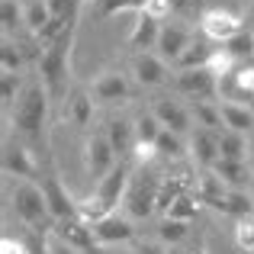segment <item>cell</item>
<instances>
[{"mask_svg":"<svg viewBox=\"0 0 254 254\" xmlns=\"http://www.w3.org/2000/svg\"><path fill=\"white\" fill-rule=\"evenodd\" d=\"M52 232H55V238H62L68 248L81 251V254H100L103 248L97 245V238H93L90 232V222L81 216H71V219H62V222L52 225Z\"/></svg>","mask_w":254,"mask_h":254,"instance_id":"obj_9","label":"cell"},{"mask_svg":"<svg viewBox=\"0 0 254 254\" xmlns=\"http://www.w3.org/2000/svg\"><path fill=\"white\" fill-rule=\"evenodd\" d=\"M0 23H3V39H19V26L26 23V10L19 0H0Z\"/></svg>","mask_w":254,"mask_h":254,"instance_id":"obj_29","label":"cell"},{"mask_svg":"<svg viewBox=\"0 0 254 254\" xmlns=\"http://www.w3.org/2000/svg\"><path fill=\"white\" fill-rule=\"evenodd\" d=\"M106 138L110 145L116 148L119 161H129V155H135V119H123V116H113L106 123Z\"/></svg>","mask_w":254,"mask_h":254,"instance_id":"obj_18","label":"cell"},{"mask_svg":"<svg viewBox=\"0 0 254 254\" xmlns=\"http://www.w3.org/2000/svg\"><path fill=\"white\" fill-rule=\"evenodd\" d=\"M248 142H251V148H248V161H251V171H254V132H251Z\"/></svg>","mask_w":254,"mask_h":254,"instance_id":"obj_39","label":"cell"},{"mask_svg":"<svg viewBox=\"0 0 254 254\" xmlns=\"http://www.w3.org/2000/svg\"><path fill=\"white\" fill-rule=\"evenodd\" d=\"M248 135L242 132H232V129H219V155L229 158V161H248Z\"/></svg>","mask_w":254,"mask_h":254,"instance_id":"obj_25","label":"cell"},{"mask_svg":"<svg viewBox=\"0 0 254 254\" xmlns=\"http://www.w3.org/2000/svg\"><path fill=\"white\" fill-rule=\"evenodd\" d=\"M212 174L222 180L232 190H245V180H248V161H229V158H219L212 164Z\"/></svg>","mask_w":254,"mask_h":254,"instance_id":"obj_26","label":"cell"},{"mask_svg":"<svg viewBox=\"0 0 254 254\" xmlns=\"http://www.w3.org/2000/svg\"><path fill=\"white\" fill-rule=\"evenodd\" d=\"M10 203H13L16 219L29 232H42L45 235V232L55 225V216H52V209H49V199H45V193H42V184H36V180H19V184L13 187V193H10Z\"/></svg>","mask_w":254,"mask_h":254,"instance_id":"obj_3","label":"cell"},{"mask_svg":"<svg viewBox=\"0 0 254 254\" xmlns=\"http://www.w3.org/2000/svg\"><path fill=\"white\" fill-rule=\"evenodd\" d=\"M193 42V32L187 29L184 23H164L161 26V36H158V45H155V55H161L164 62H174L177 64V58L187 52V45Z\"/></svg>","mask_w":254,"mask_h":254,"instance_id":"obj_14","label":"cell"},{"mask_svg":"<svg viewBox=\"0 0 254 254\" xmlns=\"http://www.w3.org/2000/svg\"><path fill=\"white\" fill-rule=\"evenodd\" d=\"M116 164H119V155H116V148L110 145L106 132L87 135V142H84V171H87V177H90L93 184L103 180Z\"/></svg>","mask_w":254,"mask_h":254,"instance_id":"obj_6","label":"cell"},{"mask_svg":"<svg viewBox=\"0 0 254 254\" xmlns=\"http://www.w3.org/2000/svg\"><path fill=\"white\" fill-rule=\"evenodd\" d=\"M64 116H68L71 126L77 129H87L93 119V93H84V90H74L64 97Z\"/></svg>","mask_w":254,"mask_h":254,"instance_id":"obj_22","label":"cell"},{"mask_svg":"<svg viewBox=\"0 0 254 254\" xmlns=\"http://www.w3.org/2000/svg\"><path fill=\"white\" fill-rule=\"evenodd\" d=\"M212 209H219V212H225V216H235V219H245V216H251V209H254V193H245V190H225V196L219 199Z\"/></svg>","mask_w":254,"mask_h":254,"instance_id":"obj_23","label":"cell"},{"mask_svg":"<svg viewBox=\"0 0 254 254\" xmlns=\"http://www.w3.org/2000/svg\"><path fill=\"white\" fill-rule=\"evenodd\" d=\"M199 209H203V199L196 196V193H184V196L177 199V203L168 209V216L174 219H184V222H193V219L199 216Z\"/></svg>","mask_w":254,"mask_h":254,"instance_id":"obj_32","label":"cell"},{"mask_svg":"<svg viewBox=\"0 0 254 254\" xmlns=\"http://www.w3.org/2000/svg\"><path fill=\"white\" fill-rule=\"evenodd\" d=\"M129 180H132L129 161H119L103 180L93 184L90 196L77 199V216L87 219V222H97V219L110 216V212H119V206L126 199V190H129Z\"/></svg>","mask_w":254,"mask_h":254,"instance_id":"obj_1","label":"cell"},{"mask_svg":"<svg viewBox=\"0 0 254 254\" xmlns=\"http://www.w3.org/2000/svg\"><path fill=\"white\" fill-rule=\"evenodd\" d=\"M155 113L158 119H161V126L164 129H171V132H177V135H187V132H193V113L187 110L180 100H171V97H161V100H155Z\"/></svg>","mask_w":254,"mask_h":254,"instance_id":"obj_16","label":"cell"},{"mask_svg":"<svg viewBox=\"0 0 254 254\" xmlns=\"http://www.w3.org/2000/svg\"><path fill=\"white\" fill-rule=\"evenodd\" d=\"M135 219H129L126 212H110V216L90 222V232L97 238L100 248H116V245H132L135 242Z\"/></svg>","mask_w":254,"mask_h":254,"instance_id":"obj_8","label":"cell"},{"mask_svg":"<svg viewBox=\"0 0 254 254\" xmlns=\"http://www.w3.org/2000/svg\"><path fill=\"white\" fill-rule=\"evenodd\" d=\"M242 29H248V26H245V19L238 16V13H232V10L209 6V10L199 13V32H203L209 42H216V45L229 42V39L238 36Z\"/></svg>","mask_w":254,"mask_h":254,"instance_id":"obj_7","label":"cell"},{"mask_svg":"<svg viewBox=\"0 0 254 254\" xmlns=\"http://www.w3.org/2000/svg\"><path fill=\"white\" fill-rule=\"evenodd\" d=\"M190 148H193V158H196V164H203V168H212V164L219 161V132L212 129H203V126H196L190 135Z\"/></svg>","mask_w":254,"mask_h":254,"instance_id":"obj_21","label":"cell"},{"mask_svg":"<svg viewBox=\"0 0 254 254\" xmlns=\"http://www.w3.org/2000/svg\"><path fill=\"white\" fill-rule=\"evenodd\" d=\"M74 26H68L58 39H52V42L42 49V58H39V81L45 84V90H49L52 100H62L64 90H68V81H71V45H74Z\"/></svg>","mask_w":254,"mask_h":254,"instance_id":"obj_2","label":"cell"},{"mask_svg":"<svg viewBox=\"0 0 254 254\" xmlns=\"http://www.w3.org/2000/svg\"><path fill=\"white\" fill-rule=\"evenodd\" d=\"M0 251H3V254H32L29 242H13V238H3V245H0Z\"/></svg>","mask_w":254,"mask_h":254,"instance_id":"obj_37","label":"cell"},{"mask_svg":"<svg viewBox=\"0 0 254 254\" xmlns=\"http://www.w3.org/2000/svg\"><path fill=\"white\" fill-rule=\"evenodd\" d=\"M174 87L177 93L193 100H212L219 93V74L212 68H193V71H177L174 77Z\"/></svg>","mask_w":254,"mask_h":254,"instance_id":"obj_11","label":"cell"},{"mask_svg":"<svg viewBox=\"0 0 254 254\" xmlns=\"http://www.w3.org/2000/svg\"><path fill=\"white\" fill-rule=\"evenodd\" d=\"M3 174L6 177H19V180H39L42 177V164L32 158V151L26 148V145L6 142V148H3Z\"/></svg>","mask_w":254,"mask_h":254,"instance_id":"obj_12","label":"cell"},{"mask_svg":"<svg viewBox=\"0 0 254 254\" xmlns=\"http://www.w3.org/2000/svg\"><path fill=\"white\" fill-rule=\"evenodd\" d=\"M42 193H45V199H49V209H52V216H55V222L77 216V199L68 196L62 177H58V171L52 168V164L42 168Z\"/></svg>","mask_w":254,"mask_h":254,"instance_id":"obj_10","label":"cell"},{"mask_svg":"<svg viewBox=\"0 0 254 254\" xmlns=\"http://www.w3.org/2000/svg\"><path fill=\"white\" fill-rule=\"evenodd\" d=\"M23 77L19 74H13V71H3V87H0V93H3V106L6 110H13L16 106V100L23 97Z\"/></svg>","mask_w":254,"mask_h":254,"instance_id":"obj_34","label":"cell"},{"mask_svg":"<svg viewBox=\"0 0 254 254\" xmlns=\"http://www.w3.org/2000/svg\"><path fill=\"white\" fill-rule=\"evenodd\" d=\"M168 62L161 55H151V52H142V55L132 58V77H135L142 87H161L168 84Z\"/></svg>","mask_w":254,"mask_h":254,"instance_id":"obj_17","label":"cell"},{"mask_svg":"<svg viewBox=\"0 0 254 254\" xmlns=\"http://www.w3.org/2000/svg\"><path fill=\"white\" fill-rule=\"evenodd\" d=\"M168 254H206V245H203V242H187V245H177V248H171Z\"/></svg>","mask_w":254,"mask_h":254,"instance_id":"obj_38","label":"cell"},{"mask_svg":"<svg viewBox=\"0 0 254 254\" xmlns=\"http://www.w3.org/2000/svg\"><path fill=\"white\" fill-rule=\"evenodd\" d=\"M52 6H49V0H29L26 3V29L32 32V39H42L45 32H49V26H52Z\"/></svg>","mask_w":254,"mask_h":254,"instance_id":"obj_24","label":"cell"},{"mask_svg":"<svg viewBox=\"0 0 254 254\" xmlns=\"http://www.w3.org/2000/svg\"><path fill=\"white\" fill-rule=\"evenodd\" d=\"M23 45L13 42V39H3L0 42V68L3 71H13V74H19V68H23Z\"/></svg>","mask_w":254,"mask_h":254,"instance_id":"obj_33","label":"cell"},{"mask_svg":"<svg viewBox=\"0 0 254 254\" xmlns=\"http://www.w3.org/2000/svg\"><path fill=\"white\" fill-rule=\"evenodd\" d=\"M90 93L100 103H123V100L132 97V84L123 71H103V74L90 84Z\"/></svg>","mask_w":254,"mask_h":254,"instance_id":"obj_13","label":"cell"},{"mask_svg":"<svg viewBox=\"0 0 254 254\" xmlns=\"http://www.w3.org/2000/svg\"><path fill=\"white\" fill-rule=\"evenodd\" d=\"M161 26H164V19L151 16L148 10H138L135 13V26H132V32H129V49L135 52V55L155 49L158 36H161Z\"/></svg>","mask_w":254,"mask_h":254,"instance_id":"obj_15","label":"cell"},{"mask_svg":"<svg viewBox=\"0 0 254 254\" xmlns=\"http://www.w3.org/2000/svg\"><path fill=\"white\" fill-rule=\"evenodd\" d=\"M235 245L242 251L254 254V219L245 216V219H235Z\"/></svg>","mask_w":254,"mask_h":254,"instance_id":"obj_35","label":"cell"},{"mask_svg":"<svg viewBox=\"0 0 254 254\" xmlns=\"http://www.w3.org/2000/svg\"><path fill=\"white\" fill-rule=\"evenodd\" d=\"M245 23H251V26H254V3H251V10H248V19H245Z\"/></svg>","mask_w":254,"mask_h":254,"instance_id":"obj_40","label":"cell"},{"mask_svg":"<svg viewBox=\"0 0 254 254\" xmlns=\"http://www.w3.org/2000/svg\"><path fill=\"white\" fill-rule=\"evenodd\" d=\"M219 55V45L209 42L206 36H193V42L187 45V52L177 58V71H193V68H209L212 58Z\"/></svg>","mask_w":254,"mask_h":254,"instance_id":"obj_19","label":"cell"},{"mask_svg":"<svg viewBox=\"0 0 254 254\" xmlns=\"http://www.w3.org/2000/svg\"><path fill=\"white\" fill-rule=\"evenodd\" d=\"M100 254H132V251H100Z\"/></svg>","mask_w":254,"mask_h":254,"instance_id":"obj_41","label":"cell"},{"mask_svg":"<svg viewBox=\"0 0 254 254\" xmlns=\"http://www.w3.org/2000/svg\"><path fill=\"white\" fill-rule=\"evenodd\" d=\"M158 242L171 245V248L187 245V242H190V222H184V219H174V216H164L161 225H158Z\"/></svg>","mask_w":254,"mask_h":254,"instance_id":"obj_28","label":"cell"},{"mask_svg":"<svg viewBox=\"0 0 254 254\" xmlns=\"http://www.w3.org/2000/svg\"><path fill=\"white\" fill-rule=\"evenodd\" d=\"M161 174L142 168L135 177L129 180V190L123 199V212L129 219H148L151 212H158V193H161Z\"/></svg>","mask_w":254,"mask_h":254,"instance_id":"obj_5","label":"cell"},{"mask_svg":"<svg viewBox=\"0 0 254 254\" xmlns=\"http://www.w3.org/2000/svg\"><path fill=\"white\" fill-rule=\"evenodd\" d=\"M219 110H222V126L225 129L242 132V135H251L254 132V106L235 103V100H219Z\"/></svg>","mask_w":254,"mask_h":254,"instance_id":"obj_20","label":"cell"},{"mask_svg":"<svg viewBox=\"0 0 254 254\" xmlns=\"http://www.w3.org/2000/svg\"><path fill=\"white\" fill-rule=\"evenodd\" d=\"M155 151H158L161 158H171V161H177V158H184V155H187L184 135H177V132L164 129L161 135H158V142H155Z\"/></svg>","mask_w":254,"mask_h":254,"instance_id":"obj_31","label":"cell"},{"mask_svg":"<svg viewBox=\"0 0 254 254\" xmlns=\"http://www.w3.org/2000/svg\"><path fill=\"white\" fill-rule=\"evenodd\" d=\"M49 90H45L42 81H32L26 84L23 97L16 100V106H13V126H16L19 135L32 138V142H39L42 138V129H45V119H49Z\"/></svg>","mask_w":254,"mask_h":254,"instance_id":"obj_4","label":"cell"},{"mask_svg":"<svg viewBox=\"0 0 254 254\" xmlns=\"http://www.w3.org/2000/svg\"><path fill=\"white\" fill-rule=\"evenodd\" d=\"M193 119H196V126H203V129H212V132L222 129V110H219L216 100H196V103H193Z\"/></svg>","mask_w":254,"mask_h":254,"instance_id":"obj_30","label":"cell"},{"mask_svg":"<svg viewBox=\"0 0 254 254\" xmlns=\"http://www.w3.org/2000/svg\"><path fill=\"white\" fill-rule=\"evenodd\" d=\"M219 49H222V55L232 58L235 64L251 62V58H254V29H242L238 36H232L229 42H222Z\"/></svg>","mask_w":254,"mask_h":254,"instance_id":"obj_27","label":"cell"},{"mask_svg":"<svg viewBox=\"0 0 254 254\" xmlns=\"http://www.w3.org/2000/svg\"><path fill=\"white\" fill-rule=\"evenodd\" d=\"M171 248L164 242H148V238H138L135 245H132V254H168Z\"/></svg>","mask_w":254,"mask_h":254,"instance_id":"obj_36","label":"cell"}]
</instances>
